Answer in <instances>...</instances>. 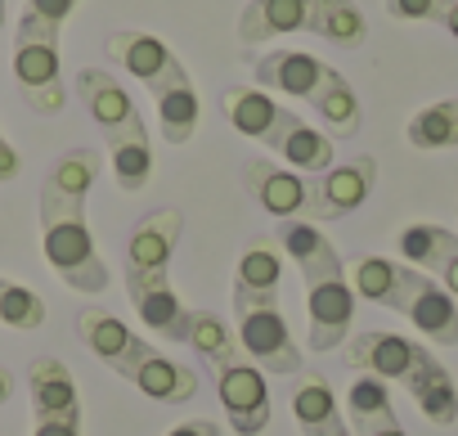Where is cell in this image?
I'll use <instances>...</instances> for the list:
<instances>
[{
    "instance_id": "obj_29",
    "label": "cell",
    "mask_w": 458,
    "mask_h": 436,
    "mask_svg": "<svg viewBox=\"0 0 458 436\" xmlns=\"http://www.w3.org/2000/svg\"><path fill=\"white\" fill-rule=\"evenodd\" d=\"M166 436H220V423L216 418H189V423L171 427Z\"/></svg>"
},
{
    "instance_id": "obj_22",
    "label": "cell",
    "mask_w": 458,
    "mask_h": 436,
    "mask_svg": "<svg viewBox=\"0 0 458 436\" xmlns=\"http://www.w3.org/2000/svg\"><path fill=\"white\" fill-rule=\"evenodd\" d=\"M409 396H413V405L422 409L427 423H436V427H454V423H458V387H454L449 369H445L436 355H431L427 369L413 378Z\"/></svg>"
},
{
    "instance_id": "obj_20",
    "label": "cell",
    "mask_w": 458,
    "mask_h": 436,
    "mask_svg": "<svg viewBox=\"0 0 458 436\" xmlns=\"http://www.w3.org/2000/svg\"><path fill=\"white\" fill-rule=\"evenodd\" d=\"M284 32H306V0H248L239 14V41L266 46Z\"/></svg>"
},
{
    "instance_id": "obj_19",
    "label": "cell",
    "mask_w": 458,
    "mask_h": 436,
    "mask_svg": "<svg viewBox=\"0 0 458 436\" xmlns=\"http://www.w3.org/2000/svg\"><path fill=\"white\" fill-rule=\"evenodd\" d=\"M293 418H297L301 436H355L346 414L337 409L324 373H301V382L293 387Z\"/></svg>"
},
{
    "instance_id": "obj_33",
    "label": "cell",
    "mask_w": 458,
    "mask_h": 436,
    "mask_svg": "<svg viewBox=\"0 0 458 436\" xmlns=\"http://www.w3.org/2000/svg\"><path fill=\"white\" fill-rule=\"evenodd\" d=\"M0 23H5V0H0Z\"/></svg>"
},
{
    "instance_id": "obj_9",
    "label": "cell",
    "mask_w": 458,
    "mask_h": 436,
    "mask_svg": "<svg viewBox=\"0 0 458 436\" xmlns=\"http://www.w3.org/2000/svg\"><path fill=\"white\" fill-rule=\"evenodd\" d=\"M211 373H216V396H220V409H225V427H234L239 436H261L270 427L266 373L243 355V346L211 360Z\"/></svg>"
},
{
    "instance_id": "obj_13",
    "label": "cell",
    "mask_w": 458,
    "mask_h": 436,
    "mask_svg": "<svg viewBox=\"0 0 458 436\" xmlns=\"http://www.w3.org/2000/svg\"><path fill=\"white\" fill-rule=\"evenodd\" d=\"M377 184V158L360 153L351 162H333L324 175L310 180V226L319 221H342V216L360 211Z\"/></svg>"
},
{
    "instance_id": "obj_25",
    "label": "cell",
    "mask_w": 458,
    "mask_h": 436,
    "mask_svg": "<svg viewBox=\"0 0 458 436\" xmlns=\"http://www.w3.org/2000/svg\"><path fill=\"white\" fill-rule=\"evenodd\" d=\"M198 90H175L166 99H157V122H162V140L166 144H189L198 131Z\"/></svg>"
},
{
    "instance_id": "obj_2",
    "label": "cell",
    "mask_w": 458,
    "mask_h": 436,
    "mask_svg": "<svg viewBox=\"0 0 458 436\" xmlns=\"http://www.w3.org/2000/svg\"><path fill=\"white\" fill-rule=\"evenodd\" d=\"M279 288H284V248L275 235H257L243 248L234 270V338L261 373L288 378L301 373L306 355L293 342V329L279 306Z\"/></svg>"
},
{
    "instance_id": "obj_31",
    "label": "cell",
    "mask_w": 458,
    "mask_h": 436,
    "mask_svg": "<svg viewBox=\"0 0 458 436\" xmlns=\"http://www.w3.org/2000/svg\"><path fill=\"white\" fill-rule=\"evenodd\" d=\"M440 28L458 41V0H449V10H445V19H440Z\"/></svg>"
},
{
    "instance_id": "obj_30",
    "label": "cell",
    "mask_w": 458,
    "mask_h": 436,
    "mask_svg": "<svg viewBox=\"0 0 458 436\" xmlns=\"http://www.w3.org/2000/svg\"><path fill=\"white\" fill-rule=\"evenodd\" d=\"M19 167H23V162H19L14 144H10L5 135H0V184H5V180H14V175H19Z\"/></svg>"
},
{
    "instance_id": "obj_3",
    "label": "cell",
    "mask_w": 458,
    "mask_h": 436,
    "mask_svg": "<svg viewBox=\"0 0 458 436\" xmlns=\"http://www.w3.org/2000/svg\"><path fill=\"white\" fill-rule=\"evenodd\" d=\"M180 235H184V216L175 207H157L131 226L126 261H122V279L135 315L144 320V329H153L166 342H184L189 329V306L171 288V257Z\"/></svg>"
},
{
    "instance_id": "obj_5",
    "label": "cell",
    "mask_w": 458,
    "mask_h": 436,
    "mask_svg": "<svg viewBox=\"0 0 458 436\" xmlns=\"http://www.w3.org/2000/svg\"><path fill=\"white\" fill-rule=\"evenodd\" d=\"M77 333L86 342V351L108 364L117 378H126L135 391H144L157 405H184L198 396V373L175 364L171 355H162L157 346H148L131 324H122L113 311L104 306H81L77 311Z\"/></svg>"
},
{
    "instance_id": "obj_10",
    "label": "cell",
    "mask_w": 458,
    "mask_h": 436,
    "mask_svg": "<svg viewBox=\"0 0 458 436\" xmlns=\"http://www.w3.org/2000/svg\"><path fill=\"white\" fill-rule=\"evenodd\" d=\"M104 46H108V59H113L122 73H131L135 81L148 86L153 104L166 99V95H175V90H189V86H193V77H189V68L180 64V55H175L162 37H153V32H131V28H122V32H113Z\"/></svg>"
},
{
    "instance_id": "obj_28",
    "label": "cell",
    "mask_w": 458,
    "mask_h": 436,
    "mask_svg": "<svg viewBox=\"0 0 458 436\" xmlns=\"http://www.w3.org/2000/svg\"><path fill=\"white\" fill-rule=\"evenodd\" d=\"M77 5L81 0H28V19H41V23H50V28H59L64 32V23L77 14Z\"/></svg>"
},
{
    "instance_id": "obj_4",
    "label": "cell",
    "mask_w": 458,
    "mask_h": 436,
    "mask_svg": "<svg viewBox=\"0 0 458 436\" xmlns=\"http://www.w3.org/2000/svg\"><path fill=\"white\" fill-rule=\"evenodd\" d=\"M284 257L297 261L306 279V311H310V351H337L355 324V288L346 279V261L337 257L333 239L310 221H279L275 230Z\"/></svg>"
},
{
    "instance_id": "obj_27",
    "label": "cell",
    "mask_w": 458,
    "mask_h": 436,
    "mask_svg": "<svg viewBox=\"0 0 458 436\" xmlns=\"http://www.w3.org/2000/svg\"><path fill=\"white\" fill-rule=\"evenodd\" d=\"M449 0H386V14L404 23H440Z\"/></svg>"
},
{
    "instance_id": "obj_23",
    "label": "cell",
    "mask_w": 458,
    "mask_h": 436,
    "mask_svg": "<svg viewBox=\"0 0 458 436\" xmlns=\"http://www.w3.org/2000/svg\"><path fill=\"white\" fill-rule=\"evenodd\" d=\"M404 140L422 153L458 149V99H440V104H427L422 113H413L404 126Z\"/></svg>"
},
{
    "instance_id": "obj_21",
    "label": "cell",
    "mask_w": 458,
    "mask_h": 436,
    "mask_svg": "<svg viewBox=\"0 0 458 436\" xmlns=\"http://www.w3.org/2000/svg\"><path fill=\"white\" fill-rule=\"evenodd\" d=\"M306 32L324 37L328 46L355 50V46H364L369 23H364L355 0H306Z\"/></svg>"
},
{
    "instance_id": "obj_11",
    "label": "cell",
    "mask_w": 458,
    "mask_h": 436,
    "mask_svg": "<svg viewBox=\"0 0 458 436\" xmlns=\"http://www.w3.org/2000/svg\"><path fill=\"white\" fill-rule=\"evenodd\" d=\"M32 387V436H81V396L64 360L37 355L28 364Z\"/></svg>"
},
{
    "instance_id": "obj_16",
    "label": "cell",
    "mask_w": 458,
    "mask_h": 436,
    "mask_svg": "<svg viewBox=\"0 0 458 436\" xmlns=\"http://www.w3.org/2000/svg\"><path fill=\"white\" fill-rule=\"evenodd\" d=\"M243 189L275 221H310V175L279 167L270 158H252L243 167Z\"/></svg>"
},
{
    "instance_id": "obj_32",
    "label": "cell",
    "mask_w": 458,
    "mask_h": 436,
    "mask_svg": "<svg viewBox=\"0 0 458 436\" xmlns=\"http://www.w3.org/2000/svg\"><path fill=\"white\" fill-rule=\"evenodd\" d=\"M10 391H14V378H10L5 369H0V405H5V400H10Z\"/></svg>"
},
{
    "instance_id": "obj_8",
    "label": "cell",
    "mask_w": 458,
    "mask_h": 436,
    "mask_svg": "<svg viewBox=\"0 0 458 436\" xmlns=\"http://www.w3.org/2000/svg\"><path fill=\"white\" fill-rule=\"evenodd\" d=\"M14 81L23 90V99L41 113L55 117L68 104V86H64V64H59V28L41 23V19H19L14 32Z\"/></svg>"
},
{
    "instance_id": "obj_1",
    "label": "cell",
    "mask_w": 458,
    "mask_h": 436,
    "mask_svg": "<svg viewBox=\"0 0 458 436\" xmlns=\"http://www.w3.org/2000/svg\"><path fill=\"white\" fill-rule=\"evenodd\" d=\"M99 149H68L55 158V167L41 180V248L50 270L77 288V293H104L108 288V266L95 248L90 221H86V198L90 184L99 180Z\"/></svg>"
},
{
    "instance_id": "obj_6",
    "label": "cell",
    "mask_w": 458,
    "mask_h": 436,
    "mask_svg": "<svg viewBox=\"0 0 458 436\" xmlns=\"http://www.w3.org/2000/svg\"><path fill=\"white\" fill-rule=\"evenodd\" d=\"M346 279H351L355 297L400 311L436 346H458V302L431 275L400 266L391 257H355V261H346Z\"/></svg>"
},
{
    "instance_id": "obj_17",
    "label": "cell",
    "mask_w": 458,
    "mask_h": 436,
    "mask_svg": "<svg viewBox=\"0 0 458 436\" xmlns=\"http://www.w3.org/2000/svg\"><path fill=\"white\" fill-rule=\"evenodd\" d=\"M400 257L413 266V270H422V275H436V284L458 302V235H449L445 226H427V221H418V226H409V230H400Z\"/></svg>"
},
{
    "instance_id": "obj_12",
    "label": "cell",
    "mask_w": 458,
    "mask_h": 436,
    "mask_svg": "<svg viewBox=\"0 0 458 436\" xmlns=\"http://www.w3.org/2000/svg\"><path fill=\"white\" fill-rule=\"evenodd\" d=\"M355 373H373V378H382L386 387L391 382H400L404 391L413 387V378L427 369V360H431V351L427 346H418V342H409V338H400V333H355V338H346V355H342Z\"/></svg>"
},
{
    "instance_id": "obj_15",
    "label": "cell",
    "mask_w": 458,
    "mask_h": 436,
    "mask_svg": "<svg viewBox=\"0 0 458 436\" xmlns=\"http://www.w3.org/2000/svg\"><path fill=\"white\" fill-rule=\"evenodd\" d=\"M342 81L337 68H328L324 59L306 55V50H270L257 59V86L261 90H279L293 99H306L310 108Z\"/></svg>"
},
{
    "instance_id": "obj_24",
    "label": "cell",
    "mask_w": 458,
    "mask_h": 436,
    "mask_svg": "<svg viewBox=\"0 0 458 436\" xmlns=\"http://www.w3.org/2000/svg\"><path fill=\"white\" fill-rule=\"evenodd\" d=\"M0 324H5V329H23V333H32V329H41V324H46V302H41L28 284L0 275Z\"/></svg>"
},
{
    "instance_id": "obj_26",
    "label": "cell",
    "mask_w": 458,
    "mask_h": 436,
    "mask_svg": "<svg viewBox=\"0 0 458 436\" xmlns=\"http://www.w3.org/2000/svg\"><path fill=\"white\" fill-rule=\"evenodd\" d=\"M315 113L324 117V126L333 131V135H355L360 131V122H364V113H360V99H355V90H351V81L342 77L319 104H315Z\"/></svg>"
},
{
    "instance_id": "obj_14",
    "label": "cell",
    "mask_w": 458,
    "mask_h": 436,
    "mask_svg": "<svg viewBox=\"0 0 458 436\" xmlns=\"http://www.w3.org/2000/svg\"><path fill=\"white\" fill-rule=\"evenodd\" d=\"M220 108H225V117H229V126H234V131H243L248 140H261L275 153L284 149L288 131L301 122L293 108H284L261 86H225L220 90Z\"/></svg>"
},
{
    "instance_id": "obj_18",
    "label": "cell",
    "mask_w": 458,
    "mask_h": 436,
    "mask_svg": "<svg viewBox=\"0 0 458 436\" xmlns=\"http://www.w3.org/2000/svg\"><path fill=\"white\" fill-rule=\"evenodd\" d=\"M346 423L355 436H409L395 418L391 387L373 373H355V382L346 391Z\"/></svg>"
},
{
    "instance_id": "obj_7",
    "label": "cell",
    "mask_w": 458,
    "mask_h": 436,
    "mask_svg": "<svg viewBox=\"0 0 458 436\" xmlns=\"http://www.w3.org/2000/svg\"><path fill=\"white\" fill-rule=\"evenodd\" d=\"M72 90L86 104V113L95 117V126L104 131V140H108L113 180L126 193H140L153 180V140H148V126H144L131 90L108 68H81L72 77Z\"/></svg>"
}]
</instances>
